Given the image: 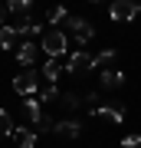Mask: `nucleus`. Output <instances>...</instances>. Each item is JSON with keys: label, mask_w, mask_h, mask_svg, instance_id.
Returning <instances> with one entry per match:
<instances>
[{"label": "nucleus", "mask_w": 141, "mask_h": 148, "mask_svg": "<svg viewBox=\"0 0 141 148\" xmlns=\"http://www.w3.org/2000/svg\"><path fill=\"white\" fill-rule=\"evenodd\" d=\"M40 49H43L49 59H63V56H69V53H66V49H69V40H66L63 30H46V33L40 36Z\"/></svg>", "instance_id": "nucleus-1"}, {"label": "nucleus", "mask_w": 141, "mask_h": 148, "mask_svg": "<svg viewBox=\"0 0 141 148\" xmlns=\"http://www.w3.org/2000/svg\"><path fill=\"white\" fill-rule=\"evenodd\" d=\"M36 89H40V73H36V69H26V73H20L13 79V92L23 95V99H33Z\"/></svg>", "instance_id": "nucleus-2"}, {"label": "nucleus", "mask_w": 141, "mask_h": 148, "mask_svg": "<svg viewBox=\"0 0 141 148\" xmlns=\"http://www.w3.org/2000/svg\"><path fill=\"white\" fill-rule=\"evenodd\" d=\"M89 69H95V56H92V53H82V49L69 53V59H66V73L82 76V73H89Z\"/></svg>", "instance_id": "nucleus-3"}, {"label": "nucleus", "mask_w": 141, "mask_h": 148, "mask_svg": "<svg viewBox=\"0 0 141 148\" xmlns=\"http://www.w3.org/2000/svg\"><path fill=\"white\" fill-rule=\"evenodd\" d=\"M66 27L72 30V36H76V43H79V46L92 43V36H95L92 23H89V20H82V16H66Z\"/></svg>", "instance_id": "nucleus-4"}, {"label": "nucleus", "mask_w": 141, "mask_h": 148, "mask_svg": "<svg viewBox=\"0 0 141 148\" xmlns=\"http://www.w3.org/2000/svg\"><path fill=\"white\" fill-rule=\"evenodd\" d=\"M108 16L115 23H131L138 16V3H131V0H115V3L108 7Z\"/></svg>", "instance_id": "nucleus-5"}, {"label": "nucleus", "mask_w": 141, "mask_h": 148, "mask_svg": "<svg viewBox=\"0 0 141 148\" xmlns=\"http://www.w3.org/2000/svg\"><path fill=\"white\" fill-rule=\"evenodd\" d=\"M92 115L121 125V122H125V106H121V102H105V106H95V109H92Z\"/></svg>", "instance_id": "nucleus-6"}, {"label": "nucleus", "mask_w": 141, "mask_h": 148, "mask_svg": "<svg viewBox=\"0 0 141 148\" xmlns=\"http://www.w3.org/2000/svg\"><path fill=\"white\" fill-rule=\"evenodd\" d=\"M36 53H43V49L36 46V43H30V40H26V43H20V46H16V63L30 69L33 63H36Z\"/></svg>", "instance_id": "nucleus-7"}, {"label": "nucleus", "mask_w": 141, "mask_h": 148, "mask_svg": "<svg viewBox=\"0 0 141 148\" xmlns=\"http://www.w3.org/2000/svg\"><path fill=\"white\" fill-rule=\"evenodd\" d=\"M52 132L63 135V138H79V135H82V122H76V119H63V122H56V125H52Z\"/></svg>", "instance_id": "nucleus-8"}, {"label": "nucleus", "mask_w": 141, "mask_h": 148, "mask_svg": "<svg viewBox=\"0 0 141 148\" xmlns=\"http://www.w3.org/2000/svg\"><path fill=\"white\" fill-rule=\"evenodd\" d=\"M99 82H102V89H118V86L125 82V73H121V69H102Z\"/></svg>", "instance_id": "nucleus-9"}, {"label": "nucleus", "mask_w": 141, "mask_h": 148, "mask_svg": "<svg viewBox=\"0 0 141 148\" xmlns=\"http://www.w3.org/2000/svg\"><path fill=\"white\" fill-rule=\"evenodd\" d=\"M23 112H26V119H30L33 125H40V122L46 119V115H43V102H40V99H26V102H23Z\"/></svg>", "instance_id": "nucleus-10"}, {"label": "nucleus", "mask_w": 141, "mask_h": 148, "mask_svg": "<svg viewBox=\"0 0 141 148\" xmlns=\"http://www.w3.org/2000/svg\"><path fill=\"white\" fill-rule=\"evenodd\" d=\"M13 138H16V145L20 148H36V132H33V128H13Z\"/></svg>", "instance_id": "nucleus-11"}, {"label": "nucleus", "mask_w": 141, "mask_h": 148, "mask_svg": "<svg viewBox=\"0 0 141 148\" xmlns=\"http://www.w3.org/2000/svg\"><path fill=\"white\" fill-rule=\"evenodd\" d=\"M66 69V63H59V59H46V66H43V79H49V86L59 79V73Z\"/></svg>", "instance_id": "nucleus-12"}, {"label": "nucleus", "mask_w": 141, "mask_h": 148, "mask_svg": "<svg viewBox=\"0 0 141 148\" xmlns=\"http://www.w3.org/2000/svg\"><path fill=\"white\" fill-rule=\"evenodd\" d=\"M16 46V30L13 27H0V49H13Z\"/></svg>", "instance_id": "nucleus-13"}, {"label": "nucleus", "mask_w": 141, "mask_h": 148, "mask_svg": "<svg viewBox=\"0 0 141 148\" xmlns=\"http://www.w3.org/2000/svg\"><path fill=\"white\" fill-rule=\"evenodd\" d=\"M13 119H10V112L7 109H0V138H7V135H13Z\"/></svg>", "instance_id": "nucleus-14"}, {"label": "nucleus", "mask_w": 141, "mask_h": 148, "mask_svg": "<svg viewBox=\"0 0 141 148\" xmlns=\"http://www.w3.org/2000/svg\"><path fill=\"white\" fill-rule=\"evenodd\" d=\"M66 7H49V10H46V20L52 23V30H56V23H66Z\"/></svg>", "instance_id": "nucleus-15"}, {"label": "nucleus", "mask_w": 141, "mask_h": 148, "mask_svg": "<svg viewBox=\"0 0 141 148\" xmlns=\"http://www.w3.org/2000/svg\"><path fill=\"white\" fill-rule=\"evenodd\" d=\"M10 13L26 16V13H30V0H13V3H10Z\"/></svg>", "instance_id": "nucleus-16"}, {"label": "nucleus", "mask_w": 141, "mask_h": 148, "mask_svg": "<svg viewBox=\"0 0 141 148\" xmlns=\"http://www.w3.org/2000/svg\"><path fill=\"white\" fill-rule=\"evenodd\" d=\"M56 99H59V89H56V86H46V89L40 92V102H43V106H46V102H56Z\"/></svg>", "instance_id": "nucleus-17"}, {"label": "nucleus", "mask_w": 141, "mask_h": 148, "mask_svg": "<svg viewBox=\"0 0 141 148\" xmlns=\"http://www.w3.org/2000/svg\"><path fill=\"white\" fill-rule=\"evenodd\" d=\"M112 59H115V49H102V53L95 56V66H102V69H105V66L112 63Z\"/></svg>", "instance_id": "nucleus-18"}, {"label": "nucleus", "mask_w": 141, "mask_h": 148, "mask_svg": "<svg viewBox=\"0 0 141 148\" xmlns=\"http://www.w3.org/2000/svg\"><path fill=\"white\" fill-rule=\"evenodd\" d=\"M59 99L66 102V109H76V106H79V95H76V92H63Z\"/></svg>", "instance_id": "nucleus-19"}, {"label": "nucleus", "mask_w": 141, "mask_h": 148, "mask_svg": "<svg viewBox=\"0 0 141 148\" xmlns=\"http://www.w3.org/2000/svg\"><path fill=\"white\" fill-rule=\"evenodd\" d=\"M138 145H141L138 135H125V138H121V148H138Z\"/></svg>", "instance_id": "nucleus-20"}, {"label": "nucleus", "mask_w": 141, "mask_h": 148, "mask_svg": "<svg viewBox=\"0 0 141 148\" xmlns=\"http://www.w3.org/2000/svg\"><path fill=\"white\" fill-rule=\"evenodd\" d=\"M7 16H10V3H0V27H7Z\"/></svg>", "instance_id": "nucleus-21"}, {"label": "nucleus", "mask_w": 141, "mask_h": 148, "mask_svg": "<svg viewBox=\"0 0 141 148\" xmlns=\"http://www.w3.org/2000/svg\"><path fill=\"white\" fill-rule=\"evenodd\" d=\"M138 13H141V7H138Z\"/></svg>", "instance_id": "nucleus-22"}, {"label": "nucleus", "mask_w": 141, "mask_h": 148, "mask_svg": "<svg viewBox=\"0 0 141 148\" xmlns=\"http://www.w3.org/2000/svg\"><path fill=\"white\" fill-rule=\"evenodd\" d=\"M138 148H141V145H138Z\"/></svg>", "instance_id": "nucleus-23"}]
</instances>
